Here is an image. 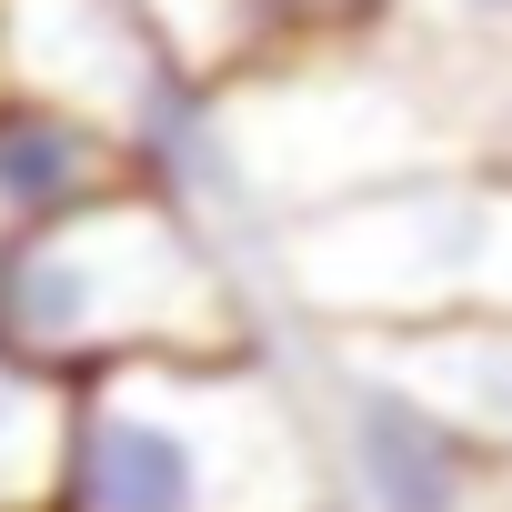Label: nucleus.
I'll use <instances>...</instances> for the list:
<instances>
[{
	"mask_svg": "<svg viewBox=\"0 0 512 512\" xmlns=\"http://www.w3.org/2000/svg\"><path fill=\"white\" fill-rule=\"evenodd\" d=\"M51 512H332L292 342L121 362L71 382Z\"/></svg>",
	"mask_w": 512,
	"mask_h": 512,
	"instance_id": "f257e3e1",
	"label": "nucleus"
},
{
	"mask_svg": "<svg viewBox=\"0 0 512 512\" xmlns=\"http://www.w3.org/2000/svg\"><path fill=\"white\" fill-rule=\"evenodd\" d=\"M251 342H272V312L141 181H121V191H101L0 251V352L41 382L251 352Z\"/></svg>",
	"mask_w": 512,
	"mask_h": 512,
	"instance_id": "f03ea898",
	"label": "nucleus"
},
{
	"mask_svg": "<svg viewBox=\"0 0 512 512\" xmlns=\"http://www.w3.org/2000/svg\"><path fill=\"white\" fill-rule=\"evenodd\" d=\"M452 332L512 322V161L412 171L282 231L272 332Z\"/></svg>",
	"mask_w": 512,
	"mask_h": 512,
	"instance_id": "7ed1b4c3",
	"label": "nucleus"
},
{
	"mask_svg": "<svg viewBox=\"0 0 512 512\" xmlns=\"http://www.w3.org/2000/svg\"><path fill=\"white\" fill-rule=\"evenodd\" d=\"M292 382L322 442V492L332 512H512V472L482 462L422 392H402L362 342L342 332H292Z\"/></svg>",
	"mask_w": 512,
	"mask_h": 512,
	"instance_id": "20e7f679",
	"label": "nucleus"
},
{
	"mask_svg": "<svg viewBox=\"0 0 512 512\" xmlns=\"http://www.w3.org/2000/svg\"><path fill=\"white\" fill-rule=\"evenodd\" d=\"M171 81L141 0H0V91L81 111L121 141V121Z\"/></svg>",
	"mask_w": 512,
	"mask_h": 512,
	"instance_id": "39448f33",
	"label": "nucleus"
},
{
	"mask_svg": "<svg viewBox=\"0 0 512 512\" xmlns=\"http://www.w3.org/2000/svg\"><path fill=\"white\" fill-rule=\"evenodd\" d=\"M141 21L161 41V61L181 81H251V71H282L302 51H342L402 21V0H141Z\"/></svg>",
	"mask_w": 512,
	"mask_h": 512,
	"instance_id": "423d86ee",
	"label": "nucleus"
},
{
	"mask_svg": "<svg viewBox=\"0 0 512 512\" xmlns=\"http://www.w3.org/2000/svg\"><path fill=\"white\" fill-rule=\"evenodd\" d=\"M352 342V332H342ZM402 392H422L482 462L512 472V322H452V332H382L362 342Z\"/></svg>",
	"mask_w": 512,
	"mask_h": 512,
	"instance_id": "0eeeda50",
	"label": "nucleus"
},
{
	"mask_svg": "<svg viewBox=\"0 0 512 512\" xmlns=\"http://www.w3.org/2000/svg\"><path fill=\"white\" fill-rule=\"evenodd\" d=\"M61 442H71V382H41L0 352V512L61 502Z\"/></svg>",
	"mask_w": 512,
	"mask_h": 512,
	"instance_id": "6e6552de",
	"label": "nucleus"
},
{
	"mask_svg": "<svg viewBox=\"0 0 512 512\" xmlns=\"http://www.w3.org/2000/svg\"><path fill=\"white\" fill-rule=\"evenodd\" d=\"M402 21L462 51H512V0H402Z\"/></svg>",
	"mask_w": 512,
	"mask_h": 512,
	"instance_id": "1a4fd4ad",
	"label": "nucleus"
}]
</instances>
